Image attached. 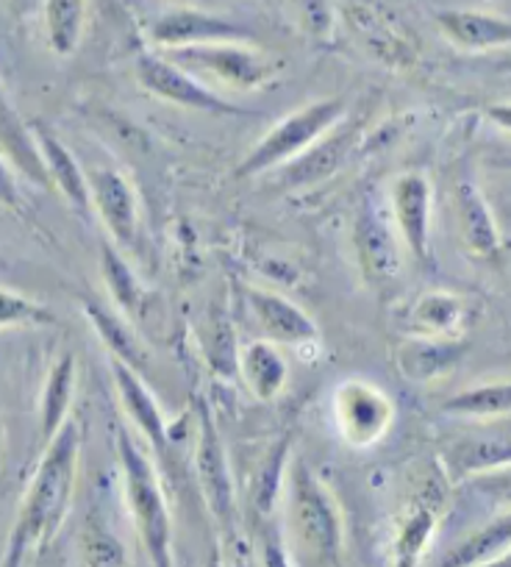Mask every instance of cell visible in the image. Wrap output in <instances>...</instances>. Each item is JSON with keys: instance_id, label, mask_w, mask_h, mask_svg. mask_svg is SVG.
I'll list each match as a JSON object with an SVG mask.
<instances>
[{"instance_id": "cell-1", "label": "cell", "mask_w": 511, "mask_h": 567, "mask_svg": "<svg viewBox=\"0 0 511 567\" xmlns=\"http://www.w3.org/2000/svg\"><path fill=\"white\" fill-rule=\"evenodd\" d=\"M79 465L81 429L79 423L70 420L42 451L40 465L20 501V512L14 517L0 567H25L31 556L51 545V539L56 537L70 515L75 482H79Z\"/></svg>"}, {"instance_id": "cell-2", "label": "cell", "mask_w": 511, "mask_h": 567, "mask_svg": "<svg viewBox=\"0 0 511 567\" xmlns=\"http://www.w3.org/2000/svg\"><path fill=\"white\" fill-rule=\"evenodd\" d=\"M117 460L119 471H123L125 504L132 512V520L137 526L150 565L176 567L173 565L170 504H167L165 487H161V476L156 473L154 460L125 429L117 432Z\"/></svg>"}, {"instance_id": "cell-3", "label": "cell", "mask_w": 511, "mask_h": 567, "mask_svg": "<svg viewBox=\"0 0 511 567\" xmlns=\"http://www.w3.org/2000/svg\"><path fill=\"white\" fill-rule=\"evenodd\" d=\"M284 484L286 520L301 554L317 567L336 561L342 548V517L331 489L306 460H295L286 467Z\"/></svg>"}, {"instance_id": "cell-4", "label": "cell", "mask_w": 511, "mask_h": 567, "mask_svg": "<svg viewBox=\"0 0 511 567\" xmlns=\"http://www.w3.org/2000/svg\"><path fill=\"white\" fill-rule=\"evenodd\" d=\"M347 117L342 97H320L295 112L284 114L262 140L255 142L242 162L237 165V178H255L286 167L301 159L312 145H317L328 131H334Z\"/></svg>"}, {"instance_id": "cell-5", "label": "cell", "mask_w": 511, "mask_h": 567, "mask_svg": "<svg viewBox=\"0 0 511 567\" xmlns=\"http://www.w3.org/2000/svg\"><path fill=\"white\" fill-rule=\"evenodd\" d=\"M165 56L198 75L200 81L211 79L233 92L264 90L281 70L279 59L268 56L248 42H211V45L165 51Z\"/></svg>"}, {"instance_id": "cell-6", "label": "cell", "mask_w": 511, "mask_h": 567, "mask_svg": "<svg viewBox=\"0 0 511 567\" xmlns=\"http://www.w3.org/2000/svg\"><path fill=\"white\" fill-rule=\"evenodd\" d=\"M353 248H356L362 276L369 284H393L404 270V239L389 212V198L378 189H364L362 200L356 206V220H353Z\"/></svg>"}, {"instance_id": "cell-7", "label": "cell", "mask_w": 511, "mask_h": 567, "mask_svg": "<svg viewBox=\"0 0 511 567\" xmlns=\"http://www.w3.org/2000/svg\"><path fill=\"white\" fill-rule=\"evenodd\" d=\"M137 79L150 95L173 103V106L215 114V117H250L253 114L250 109L237 106L228 97H222L206 81H200L198 75L184 70L173 59L161 56V53H145V56H139Z\"/></svg>"}, {"instance_id": "cell-8", "label": "cell", "mask_w": 511, "mask_h": 567, "mask_svg": "<svg viewBox=\"0 0 511 567\" xmlns=\"http://www.w3.org/2000/svg\"><path fill=\"white\" fill-rule=\"evenodd\" d=\"M334 420L342 440L353 449H373L395 423V403L367 379H345L334 390Z\"/></svg>"}, {"instance_id": "cell-9", "label": "cell", "mask_w": 511, "mask_h": 567, "mask_svg": "<svg viewBox=\"0 0 511 567\" xmlns=\"http://www.w3.org/2000/svg\"><path fill=\"white\" fill-rule=\"evenodd\" d=\"M389 212L398 226L404 248L420 267L431 261L434 189L423 173H404L389 187Z\"/></svg>"}, {"instance_id": "cell-10", "label": "cell", "mask_w": 511, "mask_h": 567, "mask_svg": "<svg viewBox=\"0 0 511 567\" xmlns=\"http://www.w3.org/2000/svg\"><path fill=\"white\" fill-rule=\"evenodd\" d=\"M148 37L161 51L211 45V42H248L253 31L222 14L200 12V9H170L150 23Z\"/></svg>"}, {"instance_id": "cell-11", "label": "cell", "mask_w": 511, "mask_h": 567, "mask_svg": "<svg viewBox=\"0 0 511 567\" xmlns=\"http://www.w3.org/2000/svg\"><path fill=\"white\" fill-rule=\"evenodd\" d=\"M92 193V212L101 217L117 248H132L139 234V200L134 184L117 167L86 171Z\"/></svg>"}, {"instance_id": "cell-12", "label": "cell", "mask_w": 511, "mask_h": 567, "mask_svg": "<svg viewBox=\"0 0 511 567\" xmlns=\"http://www.w3.org/2000/svg\"><path fill=\"white\" fill-rule=\"evenodd\" d=\"M195 471H198L200 489L209 504L211 515L222 523V526H233V482L231 471H228L226 449H222L220 432H217L211 414L200 412L198 417V443H195Z\"/></svg>"}, {"instance_id": "cell-13", "label": "cell", "mask_w": 511, "mask_h": 567, "mask_svg": "<svg viewBox=\"0 0 511 567\" xmlns=\"http://www.w3.org/2000/svg\"><path fill=\"white\" fill-rule=\"evenodd\" d=\"M244 301H248L255 326L262 329L264 340L275 342V346L298 348L309 346V342H317V323L295 301H290L281 292L268 290V287H248L244 290Z\"/></svg>"}, {"instance_id": "cell-14", "label": "cell", "mask_w": 511, "mask_h": 567, "mask_svg": "<svg viewBox=\"0 0 511 567\" xmlns=\"http://www.w3.org/2000/svg\"><path fill=\"white\" fill-rule=\"evenodd\" d=\"M356 145H358V123H353V120L345 117L334 131H328L317 145H312L301 159L281 167L279 187L301 189V187H312V184L325 182V178L334 176V173L345 165V159L356 151Z\"/></svg>"}, {"instance_id": "cell-15", "label": "cell", "mask_w": 511, "mask_h": 567, "mask_svg": "<svg viewBox=\"0 0 511 567\" xmlns=\"http://www.w3.org/2000/svg\"><path fill=\"white\" fill-rule=\"evenodd\" d=\"M112 381L114 390H117L119 403H123V412L128 414L134 425H137L139 437L154 449L156 456H165L167 449L173 443L170 425H167L165 412L156 403L154 392L148 390V384L143 381V375L137 370H132L128 364L112 359Z\"/></svg>"}, {"instance_id": "cell-16", "label": "cell", "mask_w": 511, "mask_h": 567, "mask_svg": "<svg viewBox=\"0 0 511 567\" xmlns=\"http://www.w3.org/2000/svg\"><path fill=\"white\" fill-rule=\"evenodd\" d=\"M0 156L12 165L18 176H23L34 187H53L51 176L45 171V162H42L40 145L34 140V131L14 109L3 81H0Z\"/></svg>"}, {"instance_id": "cell-17", "label": "cell", "mask_w": 511, "mask_h": 567, "mask_svg": "<svg viewBox=\"0 0 511 567\" xmlns=\"http://www.w3.org/2000/svg\"><path fill=\"white\" fill-rule=\"evenodd\" d=\"M437 25L465 53H489L511 45V20L478 9H442Z\"/></svg>"}, {"instance_id": "cell-18", "label": "cell", "mask_w": 511, "mask_h": 567, "mask_svg": "<svg viewBox=\"0 0 511 567\" xmlns=\"http://www.w3.org/2000/svg\"><path fill=\"white\" fill-rule=\"evenodd\" d=\"M470 318L465 298L448 290H428L409 303L406 334L434 337V340H461Z\"/></svg>"}, {"instance_id": "cell-19", "label": "cell", "mask_w": 511, "mask_h": 567, "mask_svg": "<svg viewBox=\"0 0 511 567\" xmlns=\"http://www.w3.org/2000/svg\"><path fill=\"white\" fill-rule=\"evenodd\" d=\"M465 340H434V337L404 334L395 348V364L415 384L445 379L465 359Z\"/></svg>"}, {"instance_id": "cell-20", "label": "cell", "mask_w": 511, "mask_h": 567, "mask_svg": "<svg viewBox=\"0 0 511 567\" xmlns=\"http://www.w3.org/2000/svg\"><path fill=\"white\" fill-rule=\"evenodd\" d=\"M34 131V140L40 145L42 162H45V171L51 176L53 189L62 193V198L73 206L79 215L90 217L92 215V193H90V178L86 171L79 165V159L73 156V151L59 140L53 131H48L45 125H31Z\"/></svg>"}, {"instance_id": "cell-21", "label": "cell", "mask_w": 511, "mask_h": 567, "mask_svg": "<svg viewBox=\"0 0 511 567\" xmlns=\"http://www.w3.org/2000/svg\"><path fill=\"white\" fill-rule=\"evenodd\" d=\"M456 217H459V231L465 239L467 250L478 259H494L500 254V228L483 198L481 187L472 178H461L453 189Z\"/></svg>"}, {"instance_id": "cell-22", "label": "cell", "mask_w": 511, "mask_h": 567, "mask_svg": "<svg viewBox=\"0 0 511 567\" xmlns=\"http://www.w3.org/2000/svg\"><path fill=\"white\" fill-rule=\"evenodd\" d=\"M237 370L250 395L259 401L279 398L290 381V362L281 353V346L270 340H253L239 348Z\"/></svg>"}, {"instance_id": "cell-23", "label": "cell", "mask_w": 511, "mask_h": 567, "mask_svg": "<svg viewBox=\"0 0 511 567\" xmlns=\"http://www.w3.org/2000/svg\"><path fill=\"white\" fill-rule=\"evenodd\" d=\"M86 320H90L92 331L101 337V342L106 346L108 357L117 359V362L128 364L132 370H137L143 375V370L150 364V353L145 348V342L139 340L137 329L132 326V320L119 315L117 309H108L97 301H84Z\"/></svg>"}, {"instance_id": "cell-24", "label": "cell", "mask_w": 511, "mask_h": 567, "mask_svg": "<svg viewBox=\"0 0 511 567\" xmlns=\"http://www.w3.org/2000/svg\"><path fill=\"white\" fill-rule=\"evenodd\" d=\"M75 384H79V362L73 353H64L48 370L45 386L40 398V440L42 445L51 443L64 425L70 423V409L75 401Z\"/></svg>"}, {"instance_id": "cell-25", "label": "cell", "mask_w": 511, "mask_h": 567, "mask_svg": "<svg viewBox=\"0 0 511 567\" xmlns=\"http://www.w3.org/2000/svg\"><path fill=\"white\" fill-rule=\"evenodd\" d=\"M101 276L117 312L128 320L143 318L145 309H148V292H145L143 281L132 270V265L123 259L117 245L108 243V239L101 243Z\"/></svg>"}, {"instance_id": "cell-26", "label": "cell", "mask_w": 511, "mask_h": 567, "mask_svg": "<svg viewBox=\"0 0 511 567\" xmlns=\"http://www.w3.org/2000/svg\"><path fill=\"white\" fill-rule=\"evenodd\" d=\"M511 550V512L494 517L492 523L472 532L470 537L461 539L453 550L442 556L437 567H483L498 556Z\"/></svg>"}, {"instance_id": "cell-27", "label": "cell", "mask_w": 511, "mask_h": 567, "mask_svg": "<svg viewBox=\"0 0 511 567\" xmlns=\"http://www.w3.org/2000/svg\"><path fill=\"white\" fill-rule=\"evenodd\" d=\"M511 462V437L509 434H487V437L456 440L445 454V465L456 478L465 482L472 473L489 471Z\"/></svg>"}, {"instance_id": "cell-28", "label": "cell", "mask_w": 511, "mask_h": 567, "mask_svg": "<svg viewBox=\"0 0 511 567\" xmlns=\"http://www.w3.org/2000/svg\"><path fill=\"white\" fill-rule=\"evenodd\" d=\"M442 412L456 417L472 420H494L511 414V381H492V384H478L470 390H461L442 403Z\"/></svg>"}, {"instance_id": "cell-29", "label": "cell", "mask_w": 511, "mask_h": 567, "mask_svg": "<svg viewBox=\"0 0 511 567\" xmlns=\"http://www.w3.org/2000/svg\"><path fill=\"white\" fill-rule=\"evenodd\" d=\"M84 0H48L45 29L48 45L59 56H70L79 48L81 31H84Z\"/></svg>"}, {"instance_id": "cell-30", "label": "cell", "mask_w": 511, "mask_h": 567, "mask_svg": "<svg viewBox=\"0 0 511 567\" xmlns=\"http://www.w3.org/2000/svg\"><path fill=\"white\" fill-rule=\"evenodd\" d=\"M351 25L364 37L369 48H373L378 56L384 59H404L409 62V42L400 40V34L395 31L393 20L387 14L373 12V9L356 7L351 12Z\"/></svg>"}, {"instance_id": "cell-31", "label": "cell", "mask_w": 511, "mask_h": 567, "mask_svg": "<svg viewBox=\"0 0 511 567\" xmlns=\"http://www.w3.org/2000/svg\"><path fill=\"white\" fill-rule=\"evenodd\" d=\"M434 532H437V512L428 504L415 506L404 517L398 537H395V567H417Z\"/></svg>"}, {"instance_id": "cell-32", "label": "cell", "mask_w": 511, "mask_h": 567, "mask_svg": "<svg viewBox=\"0 0 511 567\" xmlns=\"http://www.w3.org/2000/svg\"><path fill=\"white\" fill-rule=\"evenodd\" d=\"M56 323V315L45 303L23 296L18 290L0 287V331L12 329H45Z\"/></svg>"}, {"instance_id": "cell-33", "label": "cell", "mask_w": 511, "mask_h": 567, "mask_svg": "<svg viewBox=\"0 0 511 567\" xmlns=\"http://www.w3.org/2000/svg\"><path fill=\"white\" fill-rule=\"evenodd\" d=\"M465 484L478 498L489 501L494 506H509L511 509V462L489 467V471L472 473V476L465 478Z\"/></svg>"}, {"instance_id": "cell-34", "label": "cell", "mask_w": 511, "mask_h": 567, "mask_svg": "<svg viewBox=\"0 0 511 567\" xmlns=\"http://www.w3.org/2000/svg\"><path fill=\"white\" fill-rule=\"evenodd\" d=\"M84 556L90 561V567H117L123 561V548H119L114 539H108L106 534H86Z\"/></svg>"}, {"instance_id": "cell-35", "label": "cell", "mask_w": 511, "mask_h": 567, "mask_svg": "<svg viewBox=\"0 0 511 567\" xmlns=\"http://www.w3.org/2000/svg\"><path fill=\"white\" fill-rule=\"evenodd\" d=\"M0 206L23 209V193H20L18 173L12 171V165L3 156H0Z\"/></svg>"}, {"instance_id": "cell-36", "label": "cell", "mask_w": 511, "mask_h": 567, "mask_svg": "<svg viewBox=\"0 0 511 567\" xmlns=\"http://www.w3.org/2000/svg\"><path fill=\"white\" fill-rule=\"evenodd\" d=\"M262 559H264V567H292L284 543H281V537L275 532H264Z\"/></svg>"}, {"instance_id": "cell-37", "label": "cell", "mask_w": 511, "mask_h": 567, "mask_svg": "<svg viewBox=\"0 0 511 567\" xmlns=\"http://www.w3.org/2000/svg\"><path fill=\"white\" fill-rule=\"evenodd\" d=\"M487 114L500 131L511 134V103H494V106H489Z\"/></svg>"}, {"instance_id": "cell-38", "label": "cell", "mask_w": 511, "mask_h": 567, "mask_svg": "<svg viewBox=\"0 0 511 567\" xmlns=\"http://www.w3.org/2000/svg\"><path fill=\"white\" fill-rule=\"evenodd\" d=\"M3 462H7V420L0 412V473H3Z\"/></svg>"}, {"instance_id": "cell-39", "label": "cell", "mask_w": 511, "mask_h": 567, "mask_svg": "<svg viewBox=\"0 0 511 567\" xmlns=\"http://www.w3.org/2000/svg\"><path fill=\"white\" fill-rule=\"evenodd\" d=\"M206 567H226V561H222V556H220V550H211V556H209V565Z\"/></svg>"}, {"instance_id": "cell-40", "label": "cell", "mask_w": 511, "mask_h": 567, "mask_svg": "<svg viewBox=\"0 0 511 567\" xmlns=\"http://www.w3.org/2000/svg\"><path fill=\"white\" fill-rule=\"evenodd\" d=\"M500 165L509 167V171H511V151H505V156H503V159H500Z\"/></svg>"}, {"instance_id": "cell-41", "label": "cell", "mask_w": 511, "mask_h": 567, "mask_svg": "<svg viewBox=\"0 0 511 567\" xmlns=\"http://www.w3.org/2000/svg\"><path fill=\"white\" fill-rule=\"evenodd\" d=\"M500 68H503L505 73H511V59H509V62H503V64H500Z\"/></svg>"}]
</instances>
